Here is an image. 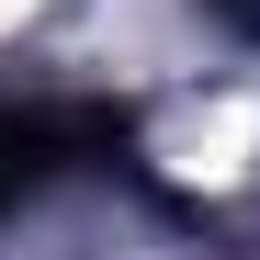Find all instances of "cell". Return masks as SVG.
<instances>
[{
  "label": "cell",
  "mask_w": 260,
  "mask_h": 260,
  "mask_svg": "<svg viewBox=\"0 0 260 260\" xmlns=\"http://www.w3.org/2000/svg\"><path fill=\"white\" fill-rule=\"evenodd\" d=\"M215 12H226V23H260V0H215Z\"/></svg>",
  "instance_id": "6da1fadb"
}]
</instances>
